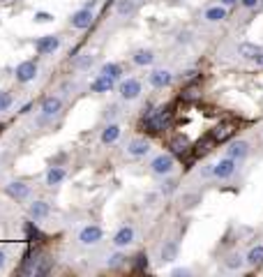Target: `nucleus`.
Here are the masks:
<instances>
[{
  "label": "nucleus",
  "mask_w": 263,
  "mask_h": 277,
  "mask_svg": "<svg viewBox=\"0 0 263 277\" xmlns=\"http://www.w3.org/2000/svg\"><path fill=\"white\" fill-rule=\"evenodd\" d=\"M169 120H171L169 107H157L143 115V127L148 129V132H162L169 125Z\"/></svg>",
  "instance_id": "obj_1"
},
{
  "label": "nucleus",
  "mask_w": 263,
  "mask_h": 277,
  "mask_svg": "<svg viewBox=\"0 0 263 277\" xmlns=\"http://www.w3.org/2000/svg\"><path fill=\"white\" fill-rule=\"evenodd\" d=\"M238 171V160H233V157H222L217 164H212V178H217V180H229V178L236 176Z\"/></svg>",
  "instance_id": "obj_2"
},
{
  "label": "nucleus",
  "mask_w": 263,
  "mask_h": 277,
  "mask_svg": "<svg viewBox=\"0 0 263 277\" xmlns=\"http://www.w3.org/2000/svg\"><path fill=\"white\" fill-rule=\"evenodd\" d=\"M173 169H175V160H173V155H169V153L155 155L153 157V162H150V171H153L155 176H159V178L173 173Z\"/></svg>",
  "instance_id": "obj_3"
},
{
  "label": "nucleus",
  "mask_w": 263,
  "mask_h": 277,
  "mask_svg": "<svg viewBox=\"0 0 263 277\" xmlns=\"http://www.w3.org/2000/svg\"><path fill=\"white\" fill-rule=\"evenodd\" d=\"M102 238H104V231H102V226H97V224H86V226L79 231V243H81L83 247L100 245Z\"/></svg>",
  "instance_id": "obj_4"
},
{
  "label": "nucleus",
  "mask_w": 263,
  "mask_h": 277,
  "mask_svg": "<svg viewBox=\"0 0 263 277\" xmlns=\"http://www.w3.org/2000/svg\"><path fill=\"white\" fill-rule=\"evenodd\" d=\"M118 93H120V97L125 102H134L141 97L143 86L139 79H125V81H120V86H118Z\"/></svg>",
  "instance_id": "obj_5"
},
{
  "label": "nucleus",
  "mask_w": 263,
  "mask_h": 277,
  "mask_svg": "<svg viewBox=\"0 0 263 277\" xmlns=\"http://www.w3.org/2000/svg\"><path fill=\"white\" fill-rule=\"evenodd\" d=\"M95 21V12L90 7H81V9H76L72 16H69V26L74 28V30H86V28L93 26Z\"/></svg>",
  "instance_id": "obj_6"
},
{
  "label": "nucleus",
  "mask_w": 263,
  "mask_h": 277,
  "mask_svg": "<svg viewBox=\"0 0 263 277\" xmlns=\"http://www.w3.org/2000/svg\"><path fill=\"white\" fill-rule=\"evenodd\" d=\"M134 240H136L134 226H132V224H122L120 229L113 233V240H111V243H113L118 250H125V247H129V245L134 243Z\"/></svg>",
  "instance_id": "obj_7"
},
{
  "label": "nucleus",
  "mask_w": 263,
  "mask_h": 277,
  "mask_svg": "<svg viewBox=\"0 0 263 277\" xmlns=\"http://www.w3.org/2000/svg\"><path fill=\"white\" fill-rule=\"evenodd\" d=\"M14 76H16V81L19 83H30L37 79V62L35 60H23L16 65L14 69Z\"/></svg>",
  "instance_id": "obj_8"
},
{
  "label": "nucleus",
  "mask_w": 263,
  "mask_h": 277,
  "mask_svg": "<svg viewBox=\"0 0 263 277\" xmlns=\"http://www.w3.org/2000/svg\"><path fill=\"white\" fill-rule=\"evenodd\" d=\"M60 49V37L58 35H44L35 42V51L40 55H53Z\"/></svg>",
  "instance_id": "obj_9"
},
{
  "label": "nucleus",
  "mask_w": 263,
  "mask_h": 277,
  "mask_svg": "<svg viewBox=\"0 0 263 277\" xmlns=\"http://www.w3.org/2000/svg\"><path fill=\"white\" fill-rule=\"evenodd\" d=\"M5 194L9 199H16V201H26L30 196V185L23 183V180H12V183L5 185Z\"/></svg>",
  "instance_id": "obj_10"
},
{
  "label": "nucleus",
  "mask_w": 263,
  "mask_h": 277,
  "mask_svg": "<svg viewBox=\"0 0 263 277\" xmlns=\"http://www.w3.org/2000/svg\"><path fill=\"white\" fill-rule=\"evenodd\" d=\"M148 81L153 88H166L173 83V74H171V69H164V67H157L153 69L148 74Z\"/></svg>",
  "instance_id": "obj_11"
},
{
  "label": "nucleus",
  "mask_w": 263,
  "mask_h": 277,
  "mask_svg": "<svg viewBox=\"0 0 263 277\" xmlns=\"http://www.w3.org/2000/svg\"><path fill=\"white\" fill-rule=\"evenodd\" d=\"M62 109V100L60 97H55V95H49V97H44L40 104V111H42V118H53V115L60 113Z\"/></svg>",
  "instance_id": "obj_12"
},
{
  "label": "nucleus",
  "mask_w": 263,
  "mask_h": 277,
  "mask_svg": "<svg viewBox=\"0 0 263 277\" xmlns=\"http://www.w3.org/2000/svg\"><path fill=\"white\" fill-rule=\"evenodd\" d=\"M125 150H127L129 157H146L150 153V141L148 139H141V136H136V139H132V141L125 146Z\"/></svg>",
  "instance_id": "obj_13"
},
{
  "label": "nucleus",
  "mask_w": 263,
  "mask_h": 277,
  "mask_svg": "<svg viewBox=\"0 0 263 277\" xmlns=\"http://www.w3.org/2000/svg\"><path fill=\"white\" fill-rule=\"evenodd\" d=\"M203 19L208 21V23H222V21L229 19V7L226 5H210L206 12H203Z\"/></svg>",
  "instance_id": "obj_14"
},
{
  "label": "nucleus",
  "mask_w": 263,
  "mask_h": 277,
  "mask_svg": "<svg viewBox=\"0 0 263 277\" xmlns=\"http://www.w3.org/2000/svg\"><path fill=\"white\" fill-rule=\"evenodd\" d=\"M226 155L240 162V160H245V157L250 155V143L245 141V139H236V141H231L229 148H226Z\"/></svg>",
  "instance_id": "obj_15"
},
{
  "label": "nucleus",
  "mask_w": 263,
  "mask_h": 277,
  "mask_svg": "<svg viewBox=\"0 0 263 277\" xmlns=\"http://www.w3.org/2000/svg\"><path fill=\"white\" fill-rule=\"evenodd\" d=\"M28 215H30V220H35V222H42V220H47L49 215H51V206H49V201H33L30 203V208H28Z\"/></svg>",
  "instance_id": "obj_16"
},
{
  "label": "nucleus",
  "mask_w": 263,
  "mask_h": 277,
  "mask_svg": "<svg viewBox=\"0 0 263 277\" xmlns=\"http://www.w3.org/2000/svg\"><path fill=\"white\" fill-rule=\"evenodd\" d=\"M120 125L118 122H108L106 127L102 129V134H100V141H102V146H111V143H115L118 139H120Z\"/></svg>",
  "instance_id": "obj_17"
},
{
  "label": "nucleus",
  "mask_w": 263,
  "mask_h": 277,
  "mask_svg": "<svg viewBox=\"0 0 263 277\" xmlns=\"http://www.w3.org/2000/svg\"><path fill=\"white\" fill-rule=\"evenodd\" d=\"M263 54V49L254 42H243V44H238V55L245 58V60H257L259 55Z\"/></svg>",
  "instance_id": "obj_18"
},
{
  "label": "nucleus",
  "mask_w": 263,
  "mask_h": 277,
  "mask_svg": "<svg viewBox=\"0 0 263 277\" xmlns=\"http://www.w3.org/2000/svg\"><path fill=\"white\" fill-rule=\"evenodd\" d=\"M113 86H115L113 79H108V76H104V74H97L93 81H90V90H93V93H111Z\"/></svg>",
  "instance_id": "obj_19"
},
{
  "label": "nucleus",
  "mask_w": 263,
  "mask_h": 277,
  "mask_svg": "<svg viewBox=\"0 0 263 277\" xmlns=\"http://www.w3.org/2000/svg\"><path fill=\"white\" fill-rule=\"evenodd\" d=\"M132 62L139 65V67H150V65L155 62V51H150V49H139V51H134V55H132Z\"/></svg>",
  "instance_id": "obj_20"
},
{
  "label": "nucleus",
  "mask_w": 263,
  "mask_h": 277,
  "mask_svg": "<svg viewBox=\"0 0 263 277\" xmlns=\"http://www.w3.org/2000/svg\"><path fill=\"white\" fill-rule=\"evenodd\" d=\"M67 178V171L62 169V166H49V171H47V185L49 187H55V185H60L62 180Z\"/></svg>",
  "instance_id": "obj_21"
},
{
  "label": "nucleus",
  "mask_w": 263,
  "mask_h": 277,
  "mask_svg": "<svg viewBox=\"0 0 263 277\" xmlns=\"http://www.w3.org/2000/svg\"><path fill=\"white\" fill-rule=\"evenodd\" d=\"M245 264H247V257H243L240 252H233V254H229L224 259V268L226 271H240Z\"/></svg>",
  "instance_id": "obj_22"
},
{
  "label": "nucleus",
  "mask_w": 263,
  "mask_h": 277,
  "mask_svg": "<svg viewBox=\"0 0 263 277\" xmlns=\"http://www.w3.org/2000/svg\"><path fill=\"white\" fill-rule=\"evenodd\" d=\"M247 266H252V268H261L263 266V245H254L247 252Z\"/></svg>",
  "instance_id": "obj_23"
},
{
  "label": "nucleus",
  "mask_w": 263,
  "mask_h": 277,
  "mask_svg": "<svg viewBox=\"0 0 263 277\" xmlns=\"http://www.w3.org/2000/svg\"><path fill=\"white\" fill-rule=\"evenodd\" d=\"M178 250H180V247H178V243H175V240H166V243H164V247H162V252H159V257H162L164 264L173 261V259L178 257Z\"/></svg>",
  "instance_id": "obj_24"
},
{
  "label": "nucleus",
  "mask_w": 263,
  "mask_h": 277,
  "mask_svg": "<svg viewBox=\"0 0 263 277\" xmlns=\"http://www.w3.org/2000/svg\"><path fill=\"white\" fill-rule=\"evenodd\" d=\"M100 74L108 76V79H113V81H120V76H122V67L118 65V62H104L100 69Z\"/></svg>",
  "instance_id": "obj_25"
},
{
  "label": "nucleus",
  "mask_w": 263,
  "mask_h": 277,
  "mask_svg": "<svg viewBox=\"0 0 263 277\" xmlns=\"http://www.w3.org/2000/svg\"><path fill=\"white\" fill-rule=\"evenodd\" d=\"M115 12H118V16H132L136 12V0H118Z\"/></svg>",
  "instance_id": "obj_26"
},
{
  "label": "nucleus",
  "mask_w": 263,
  "mask_h": 277,
  "mask_svg": "<svg viewBox=\"0 0 263 277\" xmlns=\"http://www.w3.org/2000/svg\"><path fill=\"white\" fill-rule=\"evenodd\" d=\"M189 148V141L185 139V136H175L173 141H171V150H173L175 155H182V153H187Z\"/></svg>",
  "instance_id": "obj_27"
},
{
  "label": "nucleus",
  "mask_w": 263,
  "mask_h": 277,
  "mask_svg": "<svg viewBox=\"0 0 263 277\" xmlns=\"http://www.w3.org/2000/svg\"><path fill=\"white\" fill-rule=\"evenodd\" d=\"M231 132H233L231 125H217V127L212 129V139H215V141H224L226 136H231Z\"/></svg>",
  "instance_id": "obj_28"
},
{
  "label": "nucleus",
  "mask_w": 263,
  "mask_h": 277,
  "mask_svg": "<svg viewBox=\"0 0 263 277\" xmlns=\"http://www.w3.org/2000/svg\"><path fill=\"white\" fill-rule=\"evenodd\" d=\"M125 261H127V257H125L122 252H115V254H111V257L106 259V268H120Z\"/></svg>",
  "instance_id": "obj_29"
},
{
  "label": "nucleus",
  "mask_w": 263,
  "mask_h": 277,
  "mask_svg": "<svg viewBox=\"0 0 263 277\" xmlns=\"http://www.w3.org/2000/svg\"><path fill=\"white\" fill-rule=\"evenodd\" d=\"M37 261H40V257H35V254H28V257H26V264H23V275H35Z\"/></svg>",
  "instance_id": "obj_30"
},
{
  "label": "nucleus",
  "mask_w": 263,
  "mask_h": 277,
  "mask_svg": "<svg viewBox=\"0 0 263 277\" xmlns=\"http://www.w3.org/2000/svg\"><path fill=\"white\" fill-rule=\"evenodd\" d=\"M51 271V261L49 259H42L37 261V268H35V277H40V275H47V273Z\"/></svg>",
  "instance_id": "obj_31"
},
{
  "label": "nucleus",
  "mask_w": 263,
  "mask_h": 277,
  "mask_svg": "<svg viewBox=\"0 0 263 277\" xmlns=\"http://www.w3.org/2000/svg\"><path fill=\"white\" fill-rule=\"evenodd\" d=\"M12 104H14L12 95L7 93V90H0V113H2V111H7V109L12 107Z\"/></svg>",
  "instance_id": "obj_32"
},
{
  "label": "nucleus",
  "mask_w": 263,
  "mask_h": 277,
  "mask_svg": "<svg viewBox=\"0 0 263 277\" xmlns=\"http://www.w3.org/2000/svg\"><path fill=\"white\" fill-rule=\"evenodd\" d=\"M23 231H26V236H28V238H40V236H42L40 229H37L33 222H26V224H23Z\"/></svg>",
  "instance_id": "obj_33"
},
{
  "label": "nucleus",
  "mask_w": 263,
  "mask_h": 277,
  "mask_svg": "<svg viewBox=\"0 0 263 277\" xmlns=\"http://www.w3.org/2000/svg\"><path fill=\"white\" fill-rule=\"evenodd\" d=\"M49 21H53V14H49V12H35V23H49Z\"/></svg>",
  "instance_id": "obj_34"
},
{
  "label": "nucleus",
  "mask_w": 263,
  "mask_h": 277,
  "mask_svg": "<svg viewBox=\"0 0 263 277\" xmlns=\"http://www.w3.org/2000/svg\"><path fill=\"white\" fill-rule=\"evenodd\" d=\"M90 65H93V55H90V54H86L83 58H79V60H76V67H79V69H88Z\"/></svg>",
  "instance_id": "obj_35"
},
{
  "label": "nucleus",
  "mask_w": 263,
  "mask_h": 277,
  "mask_svg": "<svg viewBox=\"0 0 263 277\" xmlns=\"http://www.w3.org/2000/svg\"><path fill=\"white\" fill-rule=\"evenodd\" d=\"M240 5H243L245 9H257V7L261 5V0H240Z\"/></svg>",
  "instance_id": "obj_36"
},
{
  "label": "nucleus",
  "mask_w": 263,
  "mask_h": 277,
  "mask_svg": "<svg viewBox=\"0 0 263 277\" xmlns=\"http://www.w3.org/2000/svg\"><path fill=\"white\" fill-rule=\"evenodd\" d=\"M173 189H175V183H173V180H166V183L162 185V194H171Z\"/></svg>",
  "instance_id": "obj_37"
},
{
  "label": "nucleus",
  "mask_w": 263,
  "mask_h": 277,
  "mask_svg": "<svg viewBox=\"0 0 263 277\" xmlns=\"http://www.w3.org/2000/svg\"><path fill=\"white\" fill-rule=\"evenodd\" d=\"M199 199H201V196H199V194H194V196H187V199H185V206H187V208H189V206H196V201H199Z\"/></svg>",
  "instance_id": "obj_38"
},
{
  "label": "nucleus",
  "mask_w": 263,
  "mask_h": 277,
  "mask_svg": "<svg viewBox=\"0 0 263 277\" xmlns=\"http://www.w3.org/2000/svg\"><path fill=\"white\" fill-rule=\"evenodd\" d=\"M171 275H175V277H178V275H189V271H187V268H175Z\"/></svg>",
  "instance_id": "obj_39"
},
{
  "label": "nucleus",
  "mask_w": 263,
  "mask_h": 277,
  "mask_svg": "<svg viewBox=\"0 0 263 277\" xmlns=\"http://www.w3.org/2000/svg\"><path fill=\"white\" fill-rule=\"evenodd\" d=\"M196 74H199L196 69H187V72H185V74H182V76H185V79H194Z\"/></svg>",
  "instance_id": "obj_40"
},
{
  "label": "nucleus",
  "mask_w": 263,
  "mask_h": 277,
  "mask_svg": "<svg viewBox=\"0 0 263 277\" xmlns=\"http://www.w3.org/2000/svg\"><path fill=\"white\" fill-rule=\"evenodd\" d=\"M5 264H7V257H5V252L0 250V271L5 268Z\"/></svg>",
  "instance_id": "obj_41"
},
{
  "label": "nucleus",
  "mask_w": 263,
  "mask_h": 277,
  "mask_svg": "<svg viewBox=\"0 0 263 277\" xmlns=\"http://www.w3.org/2000/svg\"><path fill=\"white\" fill-rule=\"evenodd\" d=\"M219 2H222V5H226V7H233V5H238L240 0H219Z\"/></svg>",
  "instance_id": "obj_42"
},
{
  "label": "nucleus",
  "mask_w": 263,
  "mask_h": 277,
  "mask_svg": "<svg viewBox=\"0 0 263 277\" xmlns=\"http://www.w3.org/2000/svg\"><path fill=\"white\" fill-rule=\"evenodd\" d=\"M178 42H189V33H180V37H178Z\"/></svg>",
  "instance_id": "obj_43"
},
{
  "label": "nucleus",
  "mask_w": 263,
  "mask_h": 277,
  "mask_svg": "<svg viewBox=\"0 0 263 277\" xmlns=\"http://www.w3.org/2000/svg\"><path fill=\"white\" fill-rule=\"evenodd\" d=\"M257 62H259V65H261V67H263V54H261V55H259V58H257Z\"/></svg>",
  "instance_id": "obj_44"
}]
</instances>
